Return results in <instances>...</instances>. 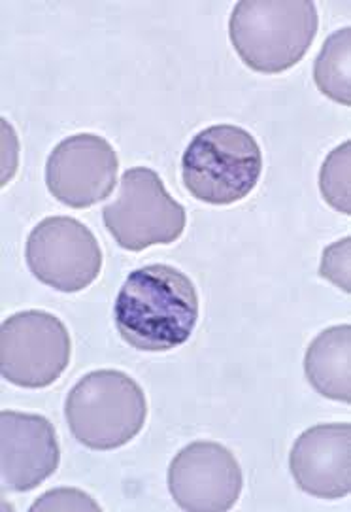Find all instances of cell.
<instances>
[{
  "instance_id": "6da1fadb",
  "label": "cell",
  "mask_w": 351,
  "mask_h": 512,
  "mask_svg": "<svg viewBox=\"0 0 351 512\" xmlns=\"http://www.w3.org/2000/svg\"><path fill=\"white\" fill-rule=\"evenodd\" d=\"M199 293L180 269L155 263L127 276L117 293L114 320L123 341L140 352H168L191 337Z\"/></svg>"
},
{
  "instance_id": "7a4b0ae2",
  "label": "cell",
  "mask_w": 351,
  "mask_h": 512,
  "mask_svg": "<svg viewBox=\"0 0 351 512\" xmlns=\"http://www.w3.org/2000/svg\"><path fill=\"white\" fill-rule=\"evenodd\" d=\"M312 0H240L229 36L240 59L257 72L278 74L297 65L318 35Z\"/></svg>"
},
{
  "instance_id": "3957f363",
  "label": "cell",
  "mask_w": 351,
  "mask_h": 512,
  "mask_svg": "<svg viewBox=\"0 0 351 512\" xmlns=\"http://www.w3.org/2000/svg\"><path fill=\"white\" fill-rule=\"evenodd\" d=\"M263 172V154L250 131L221 123L202 129L182 155V180L195 199L233 205L248 197Z\"/></svg>"
},
{
  "instance_id": "277c9868",
  "label": "cell",
  "mask_w": 351,
  "mask_h": 512,
  "mask_svg": "<svg viewBox=\"0 0 351 512\" xmlns=\"http://www.w3.org/2000/svg\"><path fill=\"white\" fill-rule=\"evenodd\" d=\"M65 416L78 443L91 450H116L142 431L148 401L127 373L101 369L82 376L68 392Z\"/></svg>"
},
{
  "instance_id": "5b68a950",
  "label": "cell",
  "mask_w": 351,
  "mask_h": 512,
  "mask_svg": "<svg viewBox=\"0 0 351 512\" xmlns=\"http://www.w3.org/2000/svg\"><path fill=\"white\" fill-rule=\"evenodd\" d=\"M102 220L121 248L142 252L180 239L187 214L157 172L134 167L123 172L116 199L102 208Z\"/></svg>"
},
{
  "instance_id": "8992f818",
  "label": "cell",
  "mask_w": 351,
  "mask_h": 512,
  "mask_svg": "<svg viewBox=\"0 0 351 512\" xmlns=\"http://www.w3.org/2000/svg\"><path fill=\"white\" fill-rule=\"evenodd\" d=\"M72 356L67 325L46 310H23L0 327V373L21 388H46Z\"/></svg>"
},
{
  "instance_id": "52a82bcc",
  "label": "cell",
  "mask_w": 351,
  "mask_h": 512,
  "mask_svg": "<svg viewBox=\"0 0 351 512\" xmlns=\"http://www.w3.org/2000/svg\"><path fill=\"white\" fill-rule=\"evenodd\" d=\"M25 257L42 284L65 293L85 290L102 269L99 240L70 216H50L38 223L27 239Z\"/></svg>"
},
{
  "instance_id": "ba28073f",
  "label": "cell",
  "mask_w": 351,
  "mask_h": 512,
  "mask_svg": "<svg viewBox=\"0 0 351 512\" xmlns=\"http://www.w3.org/2000/svg\"><path fill=\"white\" fill-rule=\"evenodd\" d=\"M242 486L240 463L229 448L214 441L187 444L168 467V490L184 511H231Z\"/></svg>"
},
{
  "instance_id": "9c48e42d",
  "label": "cell",
  "mask_w": 351,
  "mask_h": 512,
  "mask_svg": "<svg viewBox=\"0 0 351 512\" xmlns=\"http://www.w3.org/2000/svg\"><path fill=\"white\" fill-rule=\"evenodd\" d=\"M119 159L106 138L78 133L51 150L46 184L51 195L70 208H87L110 197L116 188Z\"/></svg>"
},
{
  "instance_id": "30bf717a",
  "label": "cell",
  "mask_w": 351,
  "mask_h": 512,
  "mask_svg": "<svg viewBox=\"0 0 351 512\" xmlns=\"http://www.w3.org/2000/svg\"><path fill=\"white\" fill-rule=\"evenodd\" d=\"M61 450L50 420L40 414L0 412V477L4 492H31L59 467Z\"/></svg>"
},
{
  "instance_id": "8fae6325",
  "label": "cell",
  "mask_w": 351,
  "mask_h": 512,
  "mask_svg": "<svg viewBox=\"0 0 351 512\" xmlns=\"http://www.w3.org/2000/svg\"><path fill=\"white\" fill-rule=\"evenodd\" d=\"M289 469L302 492L319 499H340L351 490V426L319 424L295 441Z\"/></svg>"
},
{
  "instance_id": "7c38bea8",
  "label": "cell",
  "mask_w": 351,
  "mask_h": 512,
  "mask_svg": "<svg viewBox=\"0 0 351 512\" xmlns=\"http://www.w3.org/2000/svg\"><path fill=\"white\" fill-rule=\"evenodd\" d=\"M351 327L333 325L310 342L304 356L308 382L323 397L351 401Z\"/></svg>"
},
{
  "instance_id": "4fadbf2b",
  "label": "cell",
  "mask_w": 351,
  "mask_h": 512,
  "mask_svg": "<svg viewBox=\"0 0 351 512\" xmlns=\"http://www.w3.org/2000/svg\"><path fill=\"white\" fill-rule=\"evenodd\" d=\"M351 29H336L327 36L314 63V80L323 95L336 103L350 106Z\"/></svg>"
},
{
  "instance_id": "5bb4252c",
  "label": "cell",
  "mask_w": 351,
  "mask_h": 512,
  "mask_svg": "<svg viewBox=\"0 0 351 512\" xmlns=\"http://www.w3.org/2000/svg\"><path fill=\"white\" fill-rule=\"evenodd\" d=\"M351 142L336 146L331 154L325 157L323 167L319 171V189L323 199L338 212L350 216V159Z\"/></svg>"
},
{
  "instance_id": "9a60e30c",
  "label": "cell",
  "mask_w": 351,
  "mask_h": 512,
  "mask_svg": "<svg viewBox=\"0 0 351 512\" xmlns=\"http://www.w3.org/2000/svg\"><path fill=\"white\" fill-rule=\"evenodd\" d=\"M350 246V237L338 240L325 248L319 265V274L346 293H350Z\"/></svg>"
},
{
  "instance_id": "2e32d148",
  "label": "cell",
  "mask_w": 351,
  "mask_h": 512,
  "mask_svg": "<svg viewBox=\"0 0 351 512\" xmlns=\"http://www.w3.org/2000/svg\"><path fill=\"white\" fill-rule=\"evenodd\" d=\"M31 511H101V507L82 490L61 488L38 497Z\"/></svg>"
}]
</instances>
